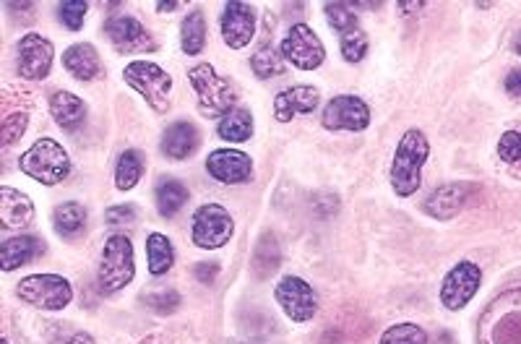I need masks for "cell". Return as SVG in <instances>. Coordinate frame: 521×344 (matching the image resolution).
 I'll return each instance as SVG.
<instances>
[{
  "label": "cell",
  "mask_w": 521,
  "mask_h": 344,
  "mask_svg": "<svg viewBox=\"0 0 521 344\" xmlns=\"http://www.w3.org/2000/svg\"><path fill=\"white\" fill-rule=\"evenodd\" d=\"M477 344H521V287L503 292L485 308Z\"/></svg>",
  "instance_id": "1"
},
{
  "label": "cell",
  "mask_w": 521,
  "mask_h": 344,
  "mask_svg": "<svg viewBox=\"0 0 521 344\" xmlns=\"http://www.w3.org/2000/svg\"><path fill=\"white\" fill-rule=\"evenodd\" d=\"M428 154L430 144L423 131L412 128V131L404 133L402 141L396 144L394 162H391V188L396 191V196L407 199L423 186V165Z\"/></svg>",
  "instance_id": "2"
},
{
  "label": "cell",
  "mask_w": 521,
  "mask_h": 344,
  "mask_svg": "<svg viewBox=\"0 0 521 344\" xmlns=\"http://www.w3.org/2000/svg\"><path fill=\"white\" fill-rule=\"evenodd\" d=\"M19 167L24 175H29L42 186H58L71 172V159L55 139H37L27 152L21 154Z\"/></svg>",
  "instance_id": "3"
},
{
  "label": "cell",
  "mask_w": 521,
  "mask_h": 344,
  "mask_svg": "<svg viewBox=\"0 0 521 344\" xmlns=\"http://www.w3.org/2000/svg\"><path fill=\"white\" fill-rule=\"evenodd\" d=\"M193 89L198 94V110L206 118H225L230 110H235V100H238V89L227 76H219L209 63L193 66L188 71Z\"/></svg>",
  "instance_id": "4"
},
{
  "label": "cell",
  "mask_w": 521,
  "mask_h": 344,
  "mask_svg": "<svg viewBox=\"0 0 521 344\" xmlns=\"http://www.w3.org/2000/svg\"><path fill=\"white\" fill-rule=\"evenodd\" d=\"M136 277V264H133V243L126 235H113L105 240L102 248V261H99L97 282L99 290L105 295H115L123 287H128Z\"/></svg>",
  "instance_id": "5"
},
{
  "label": "cell",
  "mask_w": 521,
  "mask_h": 344,
  "mask_svg": "<svg viewBox=\"0 0 521 344\" xmlns=\"http://www.w3.org/2000/svg\"><path fill=\"white\" fill-rule=\"evenodd\" d=\"M16 295L21 303L40 308V311H63L73 300L68 279L58 277V274H32V277L21 279Z\"/></svg>",
  "instance_id": "6"
},
{
  "label": "cell",
  "mask_w": 521,
  "mask_h": 344,
  "mask_svg": "<svg viewBox=\"0 0 521 344\" xmlns=\"http://www.w3.org/2000/svg\"><path fill=\"white\" fill-rule=\"evenodd\" d=\"M123 76H126L128 84L152 105L154 113H167L172 89L170 73L162 71L157 63H149V60H133V63L126 66Z\"/></svg>",
  "instance_id": "7"
},
{
  "label": "cell",
  "mask_w": 521,
  "mask_h": 344,
  "mask_svg": "<svg viewBox=\"0 0 521 344\" xmlns=\"http://www.w3.org/2000/svg\"><path fill=\"white\" fill-rule=\"evenodd\" d=\"M232 232H235V222H232L230 212L219 204H204L198 206L193 214V243L198 248L214 251L230 243Z\"/></svg>",
  "instance_id": "8"
},
{
  "label": "cell",
  "mask_w": 521,
  "mask_h": 344,
  "mask_svg": "<svg viewBox=\"0 0 521 344\" xmlns=\"http://www.w3.org/2000/svg\"><path fill=\"white\" fill-rule=\"evenodd\" d=\"M282 58L290 60L300 71H313L326 58L324 42L318 40V34L308 24H295L282 40Z\"/></svg>",
  "instance_id": "9"
},
{
  "label": "cell",
  "mask_w": 521,
  "mask_h": 344,
  "mask_svg": "<svg viewBox=\"0 0 521 344\" xmlns=\"http://www.w3.org/2000/svg\"><path fill=\"white\" fill-rule=\"evenodd\" d=\"M274 298L282 305L287 318H292L295 324H305L318 313L316 290L300 277H284L274 290Z\"/></svg>",
  "instance_id": "10"
},
{
  "label": "cell",
  "mask_w": 521,
  "mask_h": 344,
  "mask_svg": "<svg viewBox=\"0 0 521 344\" xmlns=\"http://www.w3.org/2000/svg\"><path fill=\"white\" fill-rule=\"evenodd\" d=\"M326 131H365L370 126V107L355 94H339L321 115Z\"/></svg>",
  "instance_id": "11"
},
{
  "label": "cell",
  "mask_w": 521,
  "mask_h": 344,
  "mask_svg": "<svg viewBox=\"0 0 521 344\" xmlns=\"http://www.w3.org/2000/svg\"><path fill=\"white\" fill-rule=\"evenodd\" d=\"M19 60H16V68H19V76L27 81H42L50 76V68H53V55L55 47L53 42L42 37V34H24L19 42Z\"/></svg>",
  "instance_id": "12"
},
{
  "label": "cell",
  "mask_w": 521,
  "mask_h": 344,
  "mask_svg": "<svg viewBox=\"0 0 521 344\" xmlns=\"http://www.w3.org/2000/svg\"><path fill=\"white\" fill-rule=\"evenodd\" d=\"M482 272L480 266L472 264V261H462L456 264L441 285V303L449 308V311H462L469 300L475 298L477 290H480Z\"/></svg>",
  "instance_id": "13"
},
{
  "label": "cell",
  "mask_w": 521,
  "mask_h": 344,
  "mask_svg": "<svg viewBox=\"0 0 521 344\" xmlns=\"http://www.w3.org/2000/svg\"><path fill=\"white\" fill-rule=\"evenodd\" d=\"M105 32L118 53H152V50H157L152 34L146 32L144 24L133 16H113L105 24Z\"/></svg>",
  "instance_id": "14"
},
{
  "label": "cell",
  "mask_w": 521,
  "mask_h": 344,
  "mask_svg": "<svg viewBox=\"0 0 521 344\" xmlns=\"http://www.w3.org/2000/svg\"><path fill=\"white\" fill-rule=\"evenodd\" d=\"M206 170L214 180L225 183V186H240L248 183L253 175V162L245 152L238 149H217L206 159Z\"/></svg>",
  "instance_id": "15"
},
{
  "label": "cell",
  "mask_w": 521,
  "mask_h": 344,
  "mask_svg": "<svg viewBox=\"0 0 521 344\" xmlns=\"http://www.w3.org/2000/svg\"><path fill=\"white\" fill-rule=\"evenodd\" d=\"M253 34H256V11L248 3H227L225 14H222V37L232 50H243L251 45Z\"/></svg>",
  "instance_id": "16"
},
{
  "label": "cell",
  "mask_w": 521,
  "mask_h": 344,
  "mask_svg": "<svg viewBox=\"0 0 521 344\" xmlns=\"http://www.w3.org/2000/svg\"><path fill=\"white\" fill-rule=\"evenodd\" d=\"M475 193L477 188L469 183H446L430 193L425 201V212L433 219H454L472 201Z\"/></svg>",
  "instance_id": "17"
},
{
  "label": "cell",
  "mask_w": 521,
  "mask_h": 344,
  "mask_svg": "<svg viewBox=\"0 0 521 344\" xmlns=\"http://www.w3.org/2000/svg\"><path fill=\"white\" fill-rule=\"evenodd\" d=\"M318 107V89L313 86H292L277 94L274 100V118L279 123H290L295 115H310Z\"/></svg>",
  "instance_id": "18"
},
{
  "label": "cell",
  "mask_w": 521,
  "mask_h": 344,
  "mask_svg": "<svg viewBox=\"0 0 521 344\" xmlns=\"http://www.w3.org/2000/svg\"><path fill=\"white\" fill-rule=\"evenodd\" d=\"M34 222V204L27 193L16 188H0V225L6 230H24Z\"/></svg>",
  "instance_id": "19"
},
{
  "label": "cell",
  "mask_w": 521,
  "mask_h": 344,
  "mask_svg": "<svg viewBox=\"0 0 521 344\" xmlns=\"http://www.w3.org/2000/svg\"><path fill=\"white\" fill-rule=\"evenodd\" d=\"M42 253H45V243L40 238H32V235L8 238L3 240V248H0V266H3V272H14Z\"/></svg>",
  "instance_id": "20"
},
{
  "label": "cell",
  "mask_w": 521,
  "mask_h": 344,
  "mask_svg": "<svg viewBox=\"0 0 521 344\" xmlns=\"http://www.w3.org/2000/svg\"><path fill=\"white\" fill-rule=\"evenodd\" d=\"M63 68L71 73L73 79L92 81L97 79L99 71H102V60H99V53L94 50V45L79 42V45H71L66 53H63Z\"/></svg>",
  "instance_id": "21"
},
{
  "label": "cell",
  "mask_w": 521,
  "mask_h": 344,
  "mask_svg": "<svg viewBox=\"0 0 521 344\" xmlns=\"http://www.w3.org/2000/svg\"><path fill=\"white\" fill-rule=\"evenodd\" d=\"M201 144V136H198L196 126L188 123V120H178L172 123L165 131V139H162V152L170 159L180 162V159H188Z\"/></svg>",
  "instance_id": "22"
},
{
  "label": "cell",
  "mask_w": 521,
  "mask_h": 344,
  "mask_svg": "<svg viewBox=\"0 0 521 344\" xmlns=\"http://www.w3.org/2000/svg\"><path fill=\"white\" fill-rule=\"evenodd\" d=\"M50 113L63 131H76L86 118V105L73 92H55L50 97Z\"/></svg>",
  "instance_id": "23"
},
{
  "label": "cell",
  "mask_w": 521,
  "mask_h": 344,
  "mask_svg": "<svg viewBox=\"0 0 521 344\" xmlns=\"http://www.w3.org/2000/svg\"><path fill=\"white\" fill-rule=\"evenodd\" d=\"M217 133L222 141L243 144V141H248L253 136V115L248 110H243V107H235V110H230L225 118L219 120Z\"/></svg>",
  "instance_id": "24"
},
{
  "label": "cell",
  "mask_w": 521,
  "mask_h": 344,
  "mask_svg": "<svg viewBox=\"0 0 521 344\" xmlns=\"http://www.w3.org/2000/svg\"><path fill=\"white\" fill-rule=\"evenodd\" d=\"M154 199H157V212L165 219H172L180 209H183L185 201H188V188H185L180 180L165 178L157 186Z\"/></svg>",
  "instance_id": "25"
},
{
  "label": "cell",
  "mask_w": 521,
  "mask_h": 344,
  "mask_svg": "<svg viewBox=\"0 0 521 344\" xmlns=\"http://www.w3.org/2000/svg\"><path fill=\"white\" fill-rule=\"evenodd\" d=\"M53 225L60 238H76L86 227V209L79 201L60 204L53 214Z\"/></svg>",
  "instance_id": "26"
},
{
  "label": "cell",
  "mask_w": 521,
  "mask_h": 344,
  "mask_svg": "<svg viewBox=\"0 0 521 344\" xmlns=\"http://www.w3.org/2000/svg\"><path fill=\"white\" fill-rule=\"evenodd\" d=\"M146 258H149V272L154 277H162L172 269V261H175V248H172L170 238L152 232L149 240H146Z\"/></svg>",
  "instance_id": "27"
},
{
  "label": "cell",
  "mask_w": 521,
  "mask_h": 344,
  "mask_svg": "<svg viewBox=\"0 0 521 344\" xmlns=\"http://www.w3.org/2000/svg\"><path fill=\"white\" fill-rule=\"evenodd\" d=\"M180 47L185 55H198L206 45V16L204 11H191L185 16L183 29H180Z\"/></svg>",
  "instance_id": "28"
},
{
  "label": "cell",
  "mask_w": 521,
  "mask_h": 344,
  "mask_svg": "<svg viewBox=\"0 0 521 344\" xmlns=\"http://www.w3.org/2000/svg\"><path fill=\"white\" fill-rule=\"evenodd\" d=\"M141 175H144V159L136 149H128V152L120 154L118 167H115V186L118 191H131V188L139 186Z\"/></svg>",
  "instance_id": "29"
},
{
  "label": "cell",
  "mask_w": 521,
  "mask_h": 344,
  "mask_svg": "<svg viewBox=\"0 0 521 344\" xmlns=\"http://www.w3.org/2000/svg\"><path fill=\"white\" fill-rule=\"evenodd\" d=\"M279 261H282V256H279L277 238L266 232L264 238L258 240L256 253H253V272H256L258 279L271 277L279 269Z\"/></svg>",
  "instance_id": "30"
},
{
  "label": "cell",
  "mask_w": 521,
  "mask_h": 344,
  "mask_svg": "<svg viewBox=\"0 0 521 344\" xmlns=\"http://www.w3.org/2000/svg\"><path fill=\"white\" fill-rule=\"evenodd\" d=\"M251 68L258 79H274V76L284 73V58L271 45H264L253 55Z\"/></svg>",
  "instance_id": "31"
},
{
  "label": "cell",
  "mask_w": 521,
  "mask_h": 344,
  "mask_svg": "<svg viewBox=\"0 0 521 344\" xmlns=\"http://www.w3.org/2000/svg\"><path fill=\"white\" fill-rule=\"evenodd\" d=\"M378 344H428V334L417 324H396L383 331Z\"/></svg>",
  "instance_id": "32"
},
{
  "label": "cell",
  "mask_w": 521,
  "mask_h": 344,
  "mask_svg": "<svg viewBox=\"0 0 521 344\" xmlns=\"http://www.w3.org/2000/svg\"><path fill=\"white\" fill-rule=\"evenodd\" d=\"M324 11L331 27L337 29L342 37L347 32H355L357 29V14H352L355 6H347V3H326Z\"/></svg>",
  "instance_id": "33"
},
{
  "label": "cell",
  "mask_w": 521,
  "mask_h": 344,
  "mask_svg": "<svg viewBox=\"0 0 521 344\" xmlns=\"http://www.w3.org/2000/svg\"><path fill=\"white\" fill-rule=\"evenodd\" d=\"M498 157L506 162L508 167H514L521 172V131H506L498 141Z\"/></svg>",
  "instance_id": "34"
},
{
  "label": "cell",
  "mask_w": 521,
  "mask_h": 344,
  "mask_svg": "<svg viewBox=\"0 0 521 344\" xmlns=\"http://www.w3.org/2000/svg\"><path fill=\"white\" fill-rule=\"evenodd\" d=\"M342 55L347 63H360L368 55V34L363 29L347 32L342 37Z\"/></svg>",
  "instance_id": "35"
},
{
  "label": "cell",
  "mask_w": 521,
  "mask_h": 344,
  "mask_svg": "<svg viewBox=\"0 0 521 344\" xmlns=\"http://www.w3.org/2000/svg\"><path fill=\"white\" fill-rule=\"evenodd\" d=\"M29 126V118L27 113H8L6 120H3V126H0V136H3V146H11L14 141H19L24 136Z\"/></svg>",
  "instance_id": "36"
},
{
  "label": "cell",
  "mask_w": 521,
  "mask_h": 344,
  "mask_svg": "<svg viewBox=\"0 0 521 344\" xmlns=\"http://www.w3.org/2000/svg\"><path fill=\"white\" fill-rule=\"evenodd\" d=\"M86 3L81 0H68V3H60L58 11H60V21L66 24L71 32H79L84 27V19H86Z\"/></svg>",
  "instance_id": "37"
},
{
  "label": "cell",
  "mask_w": 521,
  "mask_h": 344,
  "mask_svg": "<svg viewBox=\"0 0 521 344\" xmlns=\"http://www.w3.org/2000/svg\"><path fill=\"white\" fill-rule=\"evenodd\" d=\"M146 305L157 313H175L180 305V295L175 290H157L146 295Z\"/></svg>",
  "instance_id": "38"
},
{
  "label": "cell",
  "mask_w": 521,
  "mask_h": 344,
  "mask_svg": "<svg viewBox=\"0 0 521 344\" xmlns=\"http://www.w3.org/2000/svg\"><path fill=\"white\" fill-rule=\"evenodd\" d=\"M107 225H133L136 222V209L131 204H120V206H110L105 212Z\"/></svg>",
  "instance_id": "39"
},
{
  "label": "cell",
  "mask_w": 521,
  "mask_h": 344,
  "mask_svg": "<svg viewBox=\"0 0 521 344\" xmlns=\"http://www.w3.org/2000/svg\"><path fill=\"white\" fill-rule=\"evenodd\" d=\"M217 274H219V264H214V261L196 266V279L201 282V285H212L214 279H217Z\"/></svg>",
  "instance_id": "40"
},
{
  "label": "cell",
  "mask_w": 521,
  "mask_h": 344,
  "mask_svg": "<svg viewBox=\"0 0 521 344\" xmlns=\"http://www.w3.org/2000/svg\"><path fill=\"white\" fill-rule=\"evenodd\" d=\"M506 92L516 100H521V71H511L506 76Z\"/></svg>",
  "instance_id": "41"
},
{
  "label": "cell",
  "mask_w": 521,
  "mask_h": 344,
  "mask_svg": "<svg viewBox=\"0 0 521 344\" xmlns=\"http://www.w3.org/2000/svg\"><path fill=\"white\" fill-rule=\"evenodd\" d=\"M63 344H94V339L89 337V334H73V337Z\"/></svg>",
  "instance_id": "42"
},
{
  "label": "cell",
  "mask_w": 521,
  "mask_h": 344,
  "mask_svg": "<svg viewBox=\"0 0 521 344\" xmlns=\"http://www.w3.org/2000/svg\"><path fill=\"white\" fill-rule=\"evenodd\" d=\"M180 6H183V3H175V0H172V3H157V11H178Z\"/></svg>",
  "instance_id": "43"
},
{
  "label": "cell",
  "mask_w": 521,
  "mask_h": 344,
  "mask_svg": "<svg viewBox=\"0 0 521 344\" xmlns=\"http://www.w3.org/2000/svg\"><path fill=\"white\" fill-rule=\"evenodd\" d=\"M141 344H172L170 339H165V337H149L146 339V342H141Z\"/></svg>",
  "instance_id": "44"
},
{
  "label": "cell",
  "mask_w": 521,
  "mask_h": 344,
  "mask_svg": "<svg viewBox=\"0 0 521 344\" xmlns=\"http://www.w3.org/2000/svg\"><path fill=\"white\" fill-rule=\"evenodd\" d=\"M514 50H516V55H521V37H519V40H516V45H514Z\"/></svg>",
  "instance_id": "45"
},
{
  "label": "cell",
  "mask_w": 521,
  "mask_h": 344,
  "mask_svg": "<svg viewBox=\"0 0 521 344\" xmlns=\"http://www.w3.org/2000/svg\"><path fill=\"white\" fill-rule=\"evenodd\" d=\"M3 344H8V339H3Z\"/></svg>",
  "instance_id": "46"
}]
</instances>
